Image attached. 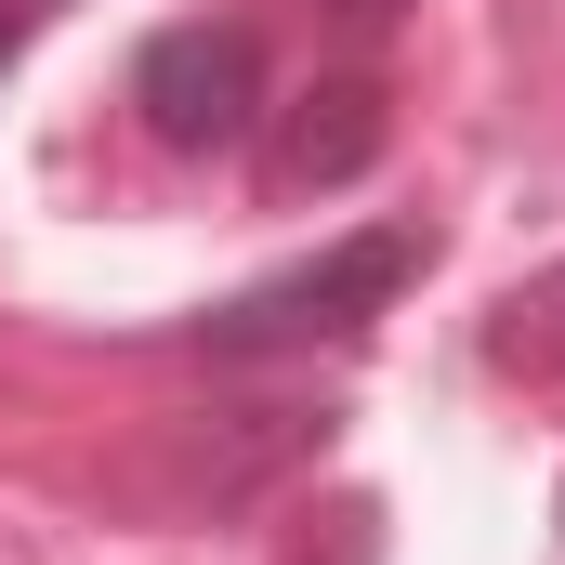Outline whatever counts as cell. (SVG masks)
Returning a JSON list of instances; mask_svg holds the SVG:
<instances>
[{
	"label": "cell",
	"mask_w": 565,
	"mask_h": 565,
	"mask_svg": "<svg viewBox=\"0 0 565 565\" xmlns=\"http://www.w3.org/2000/svg\"><path fill=\"white\" fill-rule=\"evenodd\" d=\"M434 264V237L422 224H369V237H329L316 264H289V277L264 289H237L224 316H198V342L211 355H316V342H355L395 289Z\"/></svg>",
	"instance_id": "1"
},
{
	"label": "cell",
	"mask_w": 565,
	"mask_h": 565,
	"mask_svg": "<svg viewBox=\"0 0 565 565\" xmlns=\"http://www.w3.org/2000/svg\"><path fill=\"white\" fill-rule=\"evenodd\" d=\"M132 106H145V132L171 145V158H224V145H250V132H264V40L224 26V13L158 26L145 66H132Z\"/></svg>",
	"instance_id": "2"
},
{
	"label": "cell",
	"mask_w": 565,
	"mask_h": 565,
	"mask_svg": "<svg viewBox=\"0 0 565 565\" xmlns=\"http://www.w3.org/2000/svg\"><path fill=\"white\" fill-rule=\"evenodd\" d=\"M382 79H316V93H289L277 132H264V184L277 198H329V184H355L369 158H382Z\"/></svg>",
	"instance_id": "3"
},
{
	"label": "cell",
	"mask_w": 565,
	"mask_h": 565,
	"mask_svg": "<svg viewBox=\"0 0 565 565\" xmlns=\"http://www.w3.org/2000/svg\"><path fill=\"white\" fill-rule=\"evenodd\" d=\"M316 13H329L342 40H395V13H408V0H316Z\"/></svg>",
	"instance_id": "4"
},
{
	"label": "cell",
	"mask_w": 565,
	"mask_h": 565,
	"mask_svg": "<svg viewBox=\"0 0 565 565\" xmlns=\"http://www.w3.org/2000/svg\"><path fill=\"white\" fill-rule=\"evenodd\" d=\"M40 13H53V0H0V26H13V40H26V26H40Z\"/></svg>",
	"instance_id": "5"
},
{
	"label": "cell",
	"mask_w": 565,
	"mask_h": 565,
	"mask_svg": "<svg viewBox=\"0 0 565 565\" xmlns=\"http://www.w3.org/2000/svg\"><path fill=\"white\" fill-rule=\"evenodd\" d=\"M0 53H13V26H0Z\"/></svg>",
	"instance_id": "6"
}]
</instances>
